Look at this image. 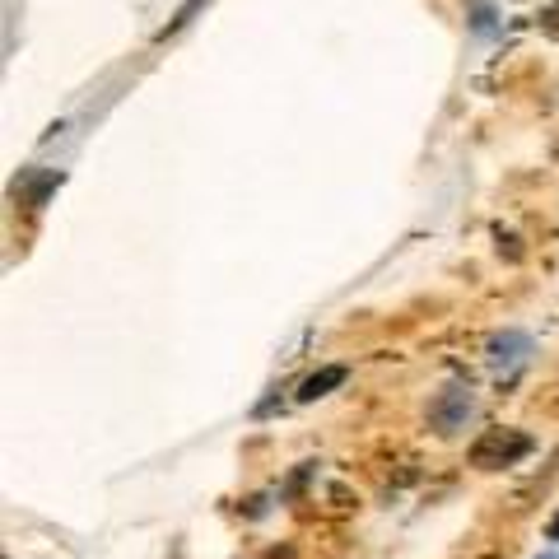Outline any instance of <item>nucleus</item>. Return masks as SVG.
<instances>
[{
	"label": "nucleus",
	"instance_id": "obj_3",
	"mask_svg": "<svg viewBox=\"0 0 559 559\" xmlns=\"http://www.w3.org/2000/svg\"><path fill=\"white\" fill-rule=\"evenodd\" d=\"M485 350H490L494 369H518L522 359L532 355V336H527V331H494Z\"/></svg>",
	"mask_w": 559,
	"mask_h": 559
},
{
	"label": "nucleus",
	"instance_id": "obj_4",
	"mask_svg": "<svg viewBox=\"0 0 559 559\" xmlns=\"http://www.w3.org/2000/svg\"><path fill=\"white\" fill-rule=\"evenodd\" d=\"M345 378H350V369H345V364H327V369L308 373V378H303V387H299V401L308 406V401H317V396L336 392V387H341Z\"/></svg>",
	"mask_w": 559,
	"mask_h": 559
},
{
	"label": "nucleus",
	"instance_id": "obj_2",
	"mask_svg": "<svg viewBox=\"0 0 559 559\" xmlns=\"http://www.w3.org/2000/svg\"><path fill=\"white\" fill-rule=\"evenodd\" d=\"M471 415H476V396L466 392V387H443V392L429 401V424H434L443 438L457 434V429H466Z\"/></svg>",
	"mask_w": 559,
	"mask_h": 559
},
{
	"label": "nucleus",
	"instance_id": "obj_1",
	"mask_svg": "<svg viewBox=\"0 0 559 559\" xmlns=\"http://www.w3.org/2000/svg\"><path fill=\"white\" fill-rule=\"evenodd\" d=\"M532 448H536L532 434H522V429H485V434L476 438V448H471V466H480V471L518 466Z\"/></svg>",
	"mask_w": 559,
	"mask_h": 559
},
{
	"label": "nucleus",
	"instance_id": "obj_5",
	"mask_svg": "<svg viewBox=\"0 0 559 559\" xmlns=\"http://www.w3.org/2000/svg\"><path fill=\"white\" fill-rule=\"evenodd\" d=\"M546 536H550V541H559V513H555V518H550V527H546Z\"/></svg>",
	"mask_w": 559,
	"mask_h": 559
},
{
	"label": "nucleus",
	"instance_id": "obj_6",
	"mask_svg": "<svg viewBox=\"0 0 559 559\" xmlns=\"http://www.w3.org/2000/svg\"><path fill=\"white\" fill-rule=\"evenodd\" d=\"M546 559H550V555H546Z\"/></svg>",
	"mask_w": 559,
	"mask_h": 559
}]
</instances>
